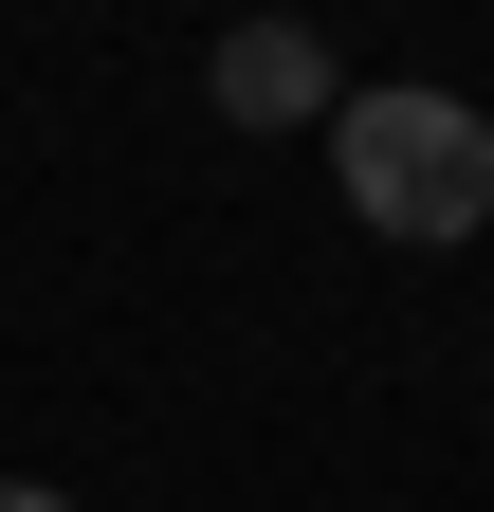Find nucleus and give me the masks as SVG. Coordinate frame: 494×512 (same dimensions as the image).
Returning a JSON list of instances; mask_svg holds the SVG:
<instances>
[{
  "label": "nucleus",
  "instance_id": "1",
  "mask_svg": "<svg viewBox=\"0 0 494 512\" xmlns=\"http://www.w3.org/2000/svg\"><path fill=\"white\" fill-rule=\"evenodd\" d=\"M330 183H348V220L366 238H403V256H440V238H476L494 220V128H476V92H330Z\"/></svg>",
  "mask_w": 494,
  "mask_h": 512
},
{
  "label": "nucleus",
  "instance_id": "2",
  "mask_svg": "<svg viewBox=\"0 0 494 512\" xmlns=\"http://www.w3.org/2000/svg\"><path fill=\"white\" fill-rule=\"evenodd\" d=\"M202 92H220V128H330V37L312 19H238L202 55Z\"/></svg>",
  "mask_w": 494,
  "mask_h": 512
},
{
  "label": "nucleus",
  "instance_id": "3",
  "mask_svg": "<svg viewBox=\"0 0 494 512\" xmlns=\"http://www.w3.org/2000/svg\"><path fill=\"white\" fill-rule=\"evenodd\" d=\"M0 512H74V494H37V476H0Z\"/></svg>",
  "mask_w": 494,
  "mask_h": 512
}]
</instances>
